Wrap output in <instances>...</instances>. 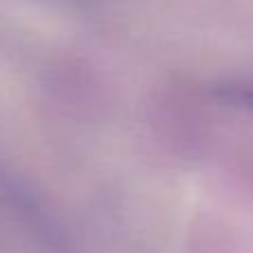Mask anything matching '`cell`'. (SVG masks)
Listing matches in <instances>:
<instances>
[{
	"instance_id": "1",
	"label": "cell",
	"mask_w": 253,
	"mask_h": 253,
	"mask_svg": "<svg viewBox=\"0 0 253 253\" xmlns=\"http://www.w3.org/2000/svg\"><path fill=\"white\" fill-rule=\"evenodd\" d=\"M218 98L224 102H231L236 107L253 111V83H233V84H222L218 89Z\"/></svg>"
}]
</instances>
